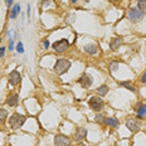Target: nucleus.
Here are the masks:
<instances>
[{
    "instance_id": "11",
    "label": "nucleus",
    "mask_w": 146,
    "mask_h": 146,
    "mask_svg": "<svg viewBox=\"0 0 146 146\" xmlns=\"http://www.w3.org/2000/svg\"><path fill=\"white\" fill-rule=\"evenodd\" d=\"M86 136H87V130L84 127H78L74 135V140L76 141H82L83 139H86Z\"/></svg>"
},
{
    "instance_id": "28",
    "label": "nucleus",
    "mask_w": 146,
    "mask_h": 146,
    "mask_svg": "<svg viewBox=\"0 0 146 146\" xmlns=\"http://www.w3.org/2000/svg\"><path fill=\"white\" fill-rule=\"evenodd\" d=\"M49 1H50V0H42V5H47Z\"/></svg>"
},
{
    "instance_id": "1",
    "label": "nucleus",
    "mask_w": 146,
    "mask_h": 146,
    "mask_svg": "<svg viewBox=\"0 0 146 146\" xmlns=\"http://www.w3.org/2000/svg\"><path fill=\"white\" fill-rule=\"evenodd\" d=\"M27 117L22 113H13V116L9 118V126H10L11 130H18L23 126V123L25 122Z\"/></svg>"
},
{
    "instance_id": "16",
    "label": "nucleus",
    "mask_w": 146,
    "mask_h": 146,
    "mask_svg": "<svg viewBox=\"0 0 146 146\" xmlns=\"http://www.w3.org/2000/svg\"><path fill=\"white\" fill-rule=\"evenodd\" d=\"M20 13V7H19V4H15L13 9L10 10V14H9V17L11 18V19H15V18L18 17V14Z\"/></svg>"
},
{
    "instance_id": "8",
    "label": "nucleus",
    "mask_w": 146,
    "mask_h": 146,
    "mask_svg": "<svg viewBox=\"0 0 146 146\" xmlns=\"http://www.w3.org/2000/svg\"><path fill=\"white\" fill-rule=\"evenodd\" d=\"M20 81H22V76H20V73L18 71H13L10 74H9V83H10L11 86L19 84Z\"/></svg>"
},
{
    "instance_id": "23",
    "label": "nucleus",
    "mask_w": 146,
    "mask_h": 146,
    "mask_svg": "<svg viewBox=\"0 0 146 146\" xmlns=\"http://www.w3.org/2000/svg\"><path fill=\"white\" fill-rule=\"evenodd\" d=\"M4 56H5V48L4 47H0V58H3Z\"/></svg>"
},
{
    "instance_id": "20",
    "label": "nucleus",
    "mask_w": 146,
    "mask_h": 146,
    "mask_svg": "<svg viewBox=\"0 0 146 146\" xmlns=\"http://www.w3.org/2000/svg\"><path fill=\"white\" fill-rule=\"evenodd\" d=\"M118 69V62L117 60H112L111 63H110V71L111 72H115Z\"/></svg>"
},
{
    "instance_id": "22",
    "label": "nucleus",
    "mask_w": 146,
    "mask_h": 146,
    "mask_svg": "<svg viewBox=\"0 0 146 146\" xmlns=\"http://www.w3.org/2000/svg\"><path fill=\"white\" fill-rule=\"evenodd\" d=\"M17 50H18V53H24L23 43H18V45H17Z\"/></svg>"
},
{
    "instance_id": "15",
    "label": "nucleus",
    "mask_w": 146,
    "mask_h": 146,
    "mask_svg": "<svg viewBox=\"0 0 146 146\" xmlns=\"http://www.w3.org/2000/svg\"><path fill=\"white\" fill-rule=\"evenodd\" d=\"M120 86H122V87H125V88H127V90H130V91H131V92H133V93L136 92L135 86H133V84H132L130 81H122V82H120Z\"/></svg>"
},
{
    "instance_id": "6",
    "label": "nucleus",
    "mask_w": 146,
    "mask_h": 146,
    "mask_svg": "<svg viewBox=\"0 0 146 146\" xmlns=\"http://www.w3.org/2000/svg\"><path fill=\"white\" fill-rule=\"evenodd\" d=\"M54 145L56 146H69L71 145V139L66 135H57L54 137Z\"/></svg>"
},
{
    "instance_id": "14",
    "label": "nucleus",
    "mask_w": 146,
    "mask_h": 146,
    "mask_svg": "<svg viewBox=\"0 0 146 146\" xmlns=\"http://www.w3.org/2000/svg\"><path fill=\"white\" fill-rule=\"evenodd\" d=\"M18 102H19V96L17 95V93H14V95H11L9 98L7 100V103L9 106H11V107H14V106L18 105Z\"/></svg>"
},
{
    "instance_id": "32",
    "label": "nucleus",
    "mask_w": 146,
    "mask_h": 146,
    "mask_svg": "<svg viewBox=\"0 0 146 146\" xmlns=\"http://www.w3.org/2000/svg\"><path fill=\"white\" fill-rule=\"evenodd\" d=\"M112 1H121V0H112Z\"/></svg>"
},
{
    "instance_id": "25",
    "label": "nucleus",
    "mask_w": 146,
    "mask_h": 146,
    "mask_svg": "<svg viewBox=\"0 0 146 146\" xmlns=\"http://www.w3.org/2000/svg\"><path fill=\"white\" fill-rule=\"evenodd\" d=\"M13 1L14 0H5V4H7V7H11V5H13Z\"/></svg>"
},
{
    "instance_id": "18",
    "label": "nucleus",
    "mask_w": 146,
    "mask_h": 146,
    "mask_svg": "<svg viewBox=\"0 0 146 146\" xmlns=\"http://www.w3.org/2000/svg\"><path fill=\"white\" fill-rule=\"evenodd\" d=\"M107 92H108V86L107 84H102V86H100L98 88H97V93L101 95V96L107 95Z\"/></svg>"
},
{
    "instance_id": "12",
    "label": "nucleus",
    "mask_w": 146,
    "mask_h": 146,
    "mask_svg": "<svg viewBox=\"0 0 146 146\" xmlns=\"http://www.w3.org/2000/svg\"><path fill=\"white\" fill-rule=\"evenodd\" d=\"M103 122L107 125V126H110V127H113V129L118 127V125H120L118 120L117 118H115V117H105L103 118Z\"/></svg>"
},
{
    "instance_id": "3",
    "label": "nucleus",
    "mask_w": 146,
    "mask_h": 146,
    "mask_svg": "<svg viewBox=\"0 0 146 146\" xmlns=\"http://www.w3.org/2000/svg\"><path fill=\"white\" fill-rule=\"evenodd\" d=\"M144 17H145V13L142 10H140L139 8H131L129 11H127V18L133 23L140 22Z\"/></svg>"
},
{
    "instance_id": "30",
    "label": "nucleus",
    "mask_w": 146,
    "mask_h": 146,
    "mask_svg": "<svg viewBox=\"0 0 146 146\" xmlns=\"http://www.w3.org/2000/svg\"><path fill=\"white\" fill-rule=\"evenodd\" d=\"M71 3L72 4H74V3H77V0H71Z\"/></svg>"
},
{
    "instance_id": "17",
    "label": "nucleus",
    "mask_w": 146,
    "mask_h": 146,
    "mask_svg": "<svg viewBox=\"0 0 146 146\" xmlns=\"http://www.w3.org/2000/svg\"><path fill=\"white\" fill-rule=\"evenodd\" d=\"M136 116H137V118H144L146 116V105L145 103H142V105L137 108V113H136Z\"/></svg>"
},
{
    "instance_id": "10",
    "label": "nucleus",
    "mask_w": 146,
    "mask_h": 146,
    "mask_svg": "<svg viewBox=\"0 0 146 146\" xmlns=\"http://www.w3.org/2000/svg\"><path fill=\"white\" fill-rule=\"evenodd\" d=\"M122 42H123V39L121 38V36H115V38H112L111 42H110V48H111V49H113V50H116L117 48L121 47Z\"/></svg>"
},
{
    "instance_id": "26",
    "label": "nucleus",
    "mask_w": 146,
    "mask_h": 146,
    "mask_svg": "<svg viewBox=\"0 0 146 146\" xmlns=\"http://www.w3.org/2000/svg\"><path fill=\"white\" fill-rule=\"evenodd\" d=\"M141 82H142V83H146V71H145L144 76H142V78H141Z\"/></svg>"
},
{
    "instance_id": "5",
    "label": "nucleus",
    "mask_w": 146,
    "mask_h": 146,
    "mask_svg": "<svg viewBox=\"0 0 146 146\" xmlns=\"http://www.w3.org/2000/svg\"><path fill=\"white\" fill-rule=\"evenodd\" d=\"M68 48H69V42L67 39H60V40H57L53 43V49L57 53H64Z\"/></svg>"
},
{
    "instance_id": "24",
    "label": "nucleus",
    "mask_w": 146,
    "mask_h": 146,
    "mask_svg": "<svg viewBox=\"0 0 146 146\" xmlns=\"http://www.w3.org/2000/svg\"><path fill=\"white\" fill-rule=\"evenodd\" d=\"M96 121H97V122H101V121H102V123H103V116H102V115H97Z\"/></svg>"
},
{
    "instance_id": "13",
    "label": "nucleus",
    "mask_w": 146,
    "mask_h": 146,
    "mask_svg": "<svg viewBox=\"0 0 146 146\" xmlns=\"http://www.w3.org/2000/svg\"><path fill=\"white\" fill-rule=\"evenodd\" d=\"M84 52L88 54H97V52H98V48H97V45L95 43H90V44H87L86 47H84Z\"/></svg>"
},
{
    "instance_id": "19",
    "label": "nucleus",
    "mask_w": 146,
    "mask_h": 146,
    "mask_svg": "<svg viewBox=\"0 0 146 146\" xmlns=\"http://www.w3.org/2000/svg\"><path fill=\"white\" fill-rule=\"evenodd\" d=\"M7 117H8V112H7V110L0 108V122H4V121L7 120Z\"/></svg>"
},
{
    "instance_id": "4",
    "label": "nucleus",
    "mask_w": 146,
    "mask_h": 146,
    "mask_svg": "<svg viewBox=\"0 0 146 146\" xmlns=\"http://www.w3.org/2000/svg\"><path fill=\"white\" fill-rule=\"evenodd\" d=\"M88 105H90V108L93 110V111H101L103 108V106H105V102H103V100L101 97L98 96H93L90 98V101H88Z\"/></svg>"
},
{
    "instance_id": "2",
    "label": "nucleus",
    "mask_w": 146,
    "mask_h": 146,
    "mask_svg": "<svg viewBox=\"0 0 146 146\" xmlns=\"http://www.w3.org/2000/svg\"><path fill=\"white\" fill-rule=\"evenodd\" d=\"M71 68V62H69L68 59L66 58H60L57 60V63L54 64V72L57 73V74H64V73L68 71V69Z\"/></svg>"
},
{
    "instance_id": "27",
    "label": "nucleus",
    "mask_w": 146,
    "mask_h": 146,
    "mask_svg": "<svg viewBox=\"0 0 146 146\" xmlns=\"http://www.w3.org/2000/svg\"><path fill=\"white\" fill-rule=\"evenodd\" d=\"M43 43H44V48H49V42L48 40H44Z\"/></svg>"
},
{
    "instance_id": "9",
    "label": "nucleus",
    "mask_w": 146,
    "mask_h": 146,
    "mask_svg": "<svg viewBox=\"0 0 146 146\" xmlns=\"http://www.w3.org/2000/svg\"><path fill=\"white\" fill-rule=\"evenodd\" d=\"M126 126H127V129H129L130 131H132V132L139 131V129H140V123H139V121H137V120H135V118H130V120H127Z\"/></svg>"
},
{
    "instance_id": "7",
    "label": "nucleus",
    "mask_w": 146,
    "mask_h": 146,
    "mask_svg": "<svg viewBox=\"0 0 146 146\" xmlns=\"http://www.w3.org/2000/svg\"><path fill=\"white\" fill-rule=\"evenodd\" d=\"M78 83H80L83 88H90L92 86L93 81H92V77H91L88 73H83V74L81 76V78L78 80Z\"/></svg>"
},
{
    "instance_id": "29",
    "label": "nucleus",
    "mask_w": 146,
    "mask_h": 146,
    "mask_svg": "<svg viewBox=\"0 0 146 146\" xmlns=\"http://www.w3.org/2000/svg\"><path fill=\"white\" fill-rule=\"evenodd\" d=\"M13 48H14V44H13V40H11V42H10V44H9V49L13 50Z\"/></svg>"
},
{
    "instance_id": "31",
    "label": "nucleus",
    "mask_w": 146,
    "mask_h": 146,
    "mask_svg": "<svg viewBox=\"0 0 146 146\" xmlns=\"http://www.w3.org/2000/svg\"><path fill=\"white\" fill-rule=\"evenodd\" d=\"M80 146H86V145H84V144H80Z\"/></svg>"
},
{
    "instance_id": "21",
    "label": "nucleus",
    "mask_w": 146,
    "mask_h": 146,
    "mask_svg": "<svg viewBox=\"0 0 146 146\" xmlns=\"http://www.w3.org/2000/svg\"><path fill=\"white\" fill-rule=\"evenodd\" d=\"M137 8L144 11L146 9V0H137Z\"/></svg>"
}]
</instances>
